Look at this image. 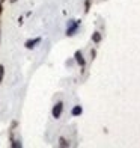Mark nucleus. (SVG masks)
<instances>
[{
    "label": "nucleus",
    "instance_id": "1",
    "mask_svg": "<svg viewBox=\"0 0 140 148\" xmlns=\"http://www.w3.org/2000/svg\"><path fill=\"white\" fill-rule=\"evenodd\" d=\"M78 27H80L78 20H69L68 24H66V36H74L78 30Z\"/></svg>",
    "mask_w": 140,
    "mask_h": 148
},
{
    "label": "nucleus",
    "instance_id": "2",
    "mask_svg": "<svg viewBox=\"0 0 140 148\" xmlns=\"http://www.w3.org/2000/svg\"><path fill=\"white\" fill-rule=\"evenodd\" d=\"M62 110H63V103H62V101L56 103L54 106H53V110H51V115H53V118L59 119V118H60V115H62Z\"/></svg>",
    "mask_w": 140,
    "mask_h": 148
},
{
    "label": "nucleus",
    "instance_id": "3",
    "mask_svg": "<svg viewBox=\"0 0 140 148\" xmlns=\"http://www.w3.org/2000/svg\"><path fill=\"white\" fill-rule=\"evenodd\" d=\"M42 41V38L41 36H38V38H33V39H27V41H26V44H24V47L27 50H32V49H35V47L39 44Z\"/></svg>",
    "mask_w": 140,
    "mask_h": 148
},
{
    "label": "nucleus",
    "instance_id": "4",
    "mask_svg": "<svg viewBox=\"0 0 140 148\" xmlns=\"http://www.w3.org/2000/svg\"><path fill=\"white\" fill-rule=\"evenodd\" d=\"M74 58H75V62H77L80 66H82V68L86 65V60H84V58H83V55H82V51L77 50V51L74 53Z\"/></svg>",
    "mask_w": 140,
    "mask_h": 148
},
{
    "label": "nucleus",
    "instance_id": "5",
    "mask_svg": "<svg viewBox=\"0 0 140 148\" xmlns=\"http://www.w3.org/2000/svg\"><path fill=\"white\" fill-rule=\"evenodd\" d=\"M82 113H83V107L82 106H74V107H72V110H71L72 116H80Z\"/></svg>",
    "mask_w": 140,
    "mask_h": 148
},
{
    "label": "nucleus",
    "instance_id": "6",
    "mask_svg": "<svg viewBox=\"0 0 140 148\" xmlns=\"http://www.w3.org/2000/svg\"><path fill=\"white\" fill-rule=\"evenodd\" d=\"M101 33L99 32H95V33H92V41L95 42V44H98V42H101Z\"/></svg>",
    "mask_w": 140,
    "mask_h": 148
},
{
    "label": "nucleus",
    "instance_id": "7",
    "mask_svg": "<svg viewBox=\"0 0 140 148\" xmlns=\"http://www.w3.org/2000/svg\"><path fill=\"white\" fill-rule=\"evenodd\" d=\"M59 145H60V147H69V142H66V139L65 138H60V139H59Z\"/></svg>",
    "mask_w": 140,
    "mask_h": 148
},
{
    "label": "nucleus",
    "instance_id": "8",
    "mask_svg": "<svg viewBox=\"0 0 140 148\" xmlns=\"http://www.w3.org/2000/svg\"><path fill=\"white\" fill-rule=\"evenodd\" d=\"M11 147H12V148H21L23 145H21V142H20V140H14V139H12Z\"/></svg>",
    "mask_w": 140,
    "mask_h": 148
},
{
    "label": "nucleus",
    "instance_id": "9",
    "mask_svg": "<svg viewBox=\"0 0 140 148\" xmlns=\"http://www.w3.org/2000/svg\"><path fill=\"white\" fill-rule=\"evenodd\" d=\"M3 76H5V66L0 65V83L3 82Z\"/></svg>",
    "mask_w": 140,
    "mask_h": 148
},
{
    "label": "nucleus",
    "instance_id": "10",
    "mask_svg": "<svg viewBox=\"0 0 140 148\" xmlns=\"http://www.w3.org/2000/svg\"><path fill=\"white\" fill-rule=\"evenodd\" d=\"M89 3H90V0H86V9H84V12H86V14L89 12Z\"/></svg>",
    "mask_w": 140,
    "mask_h": 148
},
{
    "label": "nucleus",
    "instance_id": "11",
    "mask_svg": "<svg viewBox=\"0 0 140 148\" xmlns=\"http://www.w3.org/2000/svg\"><path fill=\"white\" fill-rule=\"evenodd\" d=\"M0 11H2V0H0Z\"/></svg>",
    "mask_w": 140,
    "mask_h": 148
},
{
    "label": "nucleus",
    "instance_id": "12",
    "mask_svg": "<svg viewBox=\"0 0 140 148\" xmlns=\"http://www.w3.org/2000/svg\"><path fill=\"white\" fill-rule=\"evenodd\" d=\"M12 2H17V0H12Z\"/></svg>",
    "mask_w": 140,
    "mask_h": 148
}]
</instances>
